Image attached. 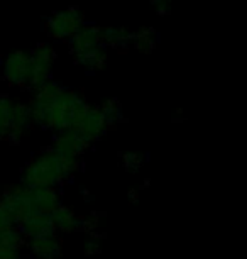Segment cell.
<instances>
[{
    "label": "cell",
    "mask_w": 247,
    "mask_h": 259,
    "mask_svg": "<svg viewBox=\"0 0 247 259\" xmlns=\"http://www.w3.org/2000/svg\"><path fill=\"white\" fill-rule=\"evenodd\" d=\"M86 107L88 104L80 92L66 90L50 80L34 89L29 110L32 124L39 125L41 129L61 133L73 125Z\"/></svg>",
    "instance_id": "6da1fadb"
},
{
    "label": "cell",
    "mask_w": 247,
    "mask_h": 259,
    "mask_svg": "<svg viewBox=\"0 0 247 259\" xmlns=\"http://www.w3.org/2000/svg\"><path fill=\"white\" fill-rule=\"evenodd\" d=\"M80 161L63 159L51 148L32 158L22 169L21 183L27 187H58L80 169Z\"/></svg>",
    "instance_id": "7a4b0ae2"
},
{
    "label": "cell",
    "mask_w": 247,
    "mask_h": 259,
    "mask_svg": "<svg viewBox=\"0 0 247 259\" xmlns=\"http://www.w3.org/2000/svg\"><path fill=\"white\" fill-rule=\"evenodd\" d=\"M85 24L83 14L76 7L65 9L51 14L46 21V31L53 39L58 41H70L78 32V29Z\"/></svg>",
    "instance_id": "3957f363"
},
{
    "label": "cell",
    "mask_w": 247,
    "mask_h": 259,
    "mask_svg": "<svg viewBox=\"0 0 247 259\" xmlns=\"http://www.w3.org/2000/svg\"><path fill=\"white\" fill-rule=\"evenodd\" d=\"M32 75L31 51H12L4 61V78L14 87H29Z\"/></svg>",
    "instance_id": "277c9868"
},
{
    "label": "cell",
    "mask_w": 247,
    "mask_h": 259,
    "mask_svg": "<svg viewBox=\"0 0 247 259\" xmlns=\"http://www.w3.org/2000/svg\"><path fill=\"white\" fill-rule=\"evenodd\" d=\"M55 61H56V53L50 45L41 42V45L34 48L31 51L32 75H31V85H29V89H36V87L51 80Z\"/></svg>",
    "instance_id": "5b68a950"
},
{
    "label": "cell",
    "mask_w": 247,
    "mask_h": 259,
    "mask_svg": "<svg viewBox=\"0 0 247 259\" xmlns=\"http://www.w3.org/2000/svg\"><path fill=\"white\" fill-rule=\"evenodd\" d=\"M70 129L75 131V133L88 144H91L93 141L104 136L107 127L104 124V119H102V115L98 112V107L88 105L78 115V119L73 122V125H71Z\"/></svg>",
    "instance_id": "8992f818"
},
{
    "label": "cell",
    "mask_w": 247,
    "mask_h": 259,
    "mask_svg": "<svg viewBox=\"0 0 247 259\" xmlns=\"http://www.w3.org/2000/svg\"><path fill=\"white\" fill-rule=\"evenodd\" d=\"M88 143L80 138L75 131L66 129L58 133V136L53 141L51 149L63 159H71V161H80L81 154H85V151L88 149Z\"/></svg>",
    "instance_id": "52a82bcc"
},
{
    "label": "cell",
    "mask_w": 247,
    "mask_h": 259,
    "mask_svg": "<svg viewBox=\"0 0 247 259\" xmlns=\"http://www.w3.org/2000/svg\"><path fill=\"white\" fill-rule=\"evenodd\" d=\"M50 215H51L53 226H55L56 231L65 232V234L83 232V231H88L90 227L96 226L95 221H91V219L80 217L78 213H75V210H71V208H68V207H63V205H60L58 208L53 210Z\"/></svg>",
    "instance_id": "ba28073f"
},
{
    "label": "cell",
    "mask_w": 247,
    "mask_h": 259,
    "mask_svg": "<svg viewBox=\"0 0 247 259\" xmlns=\"http://www.w3.org/2000/svg\"><path fill=\"white\" fill-rule=\"evenodd\" d=\"M102 45V37H100V27L91 26V24H83L78 32L70 39V53L73 56L81 55L85 51L95 50Z\"/></svg>",
    "instance_id": "9c48e42d"
},
{
    "label": "cell",
    "mask_w": 247,
    "mask_h": 259,
    "mask_svg": "<svg viewBox=\"0 0 247 259\" xmlns=\"http://www.w3.org/2000/svg\"><path fill=\"white\" fill-rule=\"evenodd\" d=\"M32 119H31V110H29L27 104L22 102H14L12 107V119H11V129H9L7 141L11 143H21V139L26 136V133L31 129Z\"/></svg>",
    "instance_id": "30bf717a"
},
{
    "label": "cell",
    "mask_w": 247,
    "mask_h": 259,
    "mask_svg": "<svg viewBox=\"0 0 247 259\" xmlns=\"http://www.w3.org/2000/svg\"><path fill=\"white\" fill-rule=\"evenodd\" d=\"M32 254L39 259H60L63 252V241L55 234L31 237L29 241Z\"/></svg>",
    "instance_id": "8fae6325"
},
{
    "label": "cell",
    "mask_w": 247,
    "mask_h": 259,
    "mask_svg": "<svg viewBox=\"0 0 247 259\" xmlns=\"http://www.w3.org/2000/svg\"><path fill=\"white\" fill-rule=\"evenodd\" d=\"M17 229L24 234L26 239L36 237V236H44V234H55L56 229L53 226L51 215L50 213H36L31 217L24 219L17 224Z\"/></svg>",
    "instance_id": "7c38bea8"
},
{
    "label": "cell",
    "mask_w": 247,
    "mask_h": 259,
    "mask_svg": "<svg viewBox=\"0 0 247 259\" xmlns=\"http://www.w3.org/2000/svg\"><path fill=\"white\" fill-rule=\"evenodd\" d=\"M32 202L39 213H51L60 207V192L56 187H32Z\"/></svg>",
    "instance_id": "4fadbf2b"
},
{
    "label": "cell",
    "mask_w": 247,
    "mask_h": 259,
    "mask_svg": "<svg viewBox=\"0 0 247 259\" xmlns=\"http://www.w3.org/2000/svg\"><path fill=\"white\" fill-rule=\"evenodd\" d=\"M100 37L104 46H110L114 50H125V48L130 46L132 32H129L124 27L109 26V27H100Z\"/></svg>",
    "instance_id": "5bb4252c"
},
{
    "label": "cell",
    "mask_w": 247,
    "mask_h": 259,
    "mask_svg": "<svg viewBox=\"0 0 247 259\" xmlns=\"http://www.w3.org/2000/svg\"><path fill=\"white\" fill-rule=\"evenodd\" d=\"M73 58H75L76 65L83 66L85 70L98 71L105 66V63H107V51H105V46H98V48H95V50L85 51Z\"/></svg>",
    "instance_id": "9a60e30c"
},
{
    "label": "cell",
    "mask_w": 247,
    "mask_h": 259,
    "mask_svg": "<svg viewBox=\"0 0 247 259\" xmlns=\"http://www.w3.org/2000/svg\"><path fill=\"white\" fill-rule=\"evenodd\" d=\"M156 42H158L156 31L153 27L146 26V27H140L137 32L132 34L130 46H134L140 53H153V50L156 48Z\"/></svg>",
    "instance_id": "2e32d148"
},
{
    "label": "cell",
    "mask_w": 247,
    "mask_h": 259,
    "mask_svg": "<svg viewBox=\"0 0 247 259\" xmlns=\"http://www.w3.org/2000/svg\"><path fill=\"white\" fill-rule=\"evenodd\" d=\"M98 112H100V115H102V119H104V124L107 129H112V127H115L124 119L122 107H120V104L115 99L105 100L104 104L98 107Z\"/></svg>",
    "instance_id": "e0dca14e"
},
{
    "label": "cell",
    "mask_w": 247,
    "mask_h": 259,
    "mask_svg": "<svg viewBox=\"0 0 247 259\" xmlns=\"http://www.w3.org/2000/svg\"><path fill=\"white\" fill-rule=\"evenodd\" d=\"M14 100L9 95H0V141L7 139L9 129H11Z\"/></svg>",
    "instance_id": "ac0fdd59"
},
{
    "label": "cell",
    "mask_w": 247,
    "mask_h": 259,
    "mask_svg": "<svg viewBox=\"0 0 247 259\" xmlns=\"http://www.w3.org/2000/svg\"><path fill=\"white\" fill-rule=\"evenodd\" d=\"M142 154L139 153H124L122 154V163L124 168L127 171H137L142 166Z\"/></svg>",
    "instance_id": "d6986e66"
},
{
    "label": "cell",
    "mask_w": 247,
    "mask_h": 259,
    "mask_svg": "<svg viewBox=\"0 0 247 259\" xmlns=\"http://www.w3.org/2000/svg\"><path fill=\"white\" fill-rule=\"evenodd\" d=\"M11 227H17V222H16V219L12 217V213L7 210L6 205H4L2 200H0V232Z\"/></svg>",
    "instance_id": "ffe728a7"
},
{
    "label": "cell",
    "mask_w": 247,
    "mask_h": 259,
    "mask_svg": "<svg viewBox=\"0 0 247 259\" xmlns=\"http://www.w3.org/2000/svg\"><path fill=\"white\" fill-rule=\"evenodd\" d=\"M151 6L156 9L158 14H161V16H166L171 11V0H147Z\"/></svg>",
    "instance_id": "44dd1931"
},
{
    "label": "cell",
    "mask_w": 247,
    "mask_h": 259,
    "mask_svg": "<svg viewBox=\"0 0 247 259\" xmlns=\"http://www.w3.org/2000/svg\"><path fill=\"white\" fill-rule=\"evenodd\" d=\"M100 252V242L96 239H90L88 242L85 244V254L86 256H91V254Z\"/></svg>",
    "instance_id": "7402d4cb"
},
{
    "label": "cell",
    "mask_w": 247,
    "mask_h": 259,
    "mask_svg": "<svg viewBox=\"0 0 247 259\" xmlns=\"http://www.w3.org/2000/svg\"><path fill=\"white\" fill-rule=\"evenodd\" d=\"M137 198H139V190L137 188L130 190V192H129V200H130V202H135Z\"/></svg>",
    "instance_id": "603a6c76"
}]
</instances>
